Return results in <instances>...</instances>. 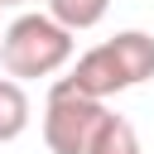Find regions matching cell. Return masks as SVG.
<instances>
[{
    "label": "cell",
    "mask_w": 154,
    "mask_h": 154,
    "mask_svg": "<svg viewBox=\"0 0 154 154\" xmlns=\"http://www.w3.org/2000/svg\"><path fill=\"white\" fill-rule=\"evenodd\" d=\"M0 63H5V77L14 82L53 77L58 67L72 63V34L48 14H19L0 34Z\"/></svg>",
    "instance_id": "6da1fadb"
},
{
    "label": "cell",
    "mask_w": 154,
    "mask_h": 154,
    "mask_svg": "<svg viewBox=\"0 0 154 154\" xmlns=\"http://www.w3.org/2000/svg\"><path fill=\"white\" fill-rule=\"evenodd\" d=\"M111 125V111L106 101H87L67 87H53L48 91V106H43V144L53 154H91L96 140L106 135Z\"/></svg>",
    "instance_id": "7a4b0ae2"
},
{
    "label": "cell",
    "mask_w": 154,
    "mask_h": 154,
    "mask_svg": "<svg viewBox=\"0 0 154 154\" xmlns=\"http://www.w3.org/2000/svg\"><path fill=\"white\" fill-rule=\"evenodd\" d=\"M58 87H67V91H77V96H87V101H106V96L125 91L130 77H125L116 48H111V43H96V48H87V53L77 58L72 77H63Z\"/></svg>",
    "instance_id": "3957f363"
},
{
    "label": "cell",
    "mask_w": 154,
    "mask_h": 154,
    "mask_svg": "<svg viewBox=\"0 0 154 154\" xmlns=\"http://www.w3.org/2000/svg\"><path fill=\"white\" fill-rule=\"evenodd\" d=\"M111 48H116V58H120V67H125V77H130V87H140V82H149L154 77V38L144 34V29H120L116 38H106Z\"/></svg>",
    "instance_id": "277c9868"
},
{
    "label": "cell",
    "mask_w": 154,
    "mask_h": 154,
    "mask_svg": "<svg viewBox=\"0 0 154 154\" xmlns=\"http://www.w3.org/2000/svg\"><path fill=\"white\" fill-rule=\"evenodd\" d=\"M29 91H24V82H14V77H0V144H10V140H19L24 130H29Z\"/></svg>",
    "instance_id": "5b68a950"
},
{
    "label": "cell",
    "mask_w": 154,
    "mask_h": 154,
    "mask_svg": "<svg viewBox=\"0 0 154 154\" xmlns=\"http://www.w3.org/2000/svg\"><path fill=\"white\" fill-rule=\"evenodd\" d=\"M111 0H48V19H58L67 34H82V29H96L106 19Z\"/></svg>",
    "instance_id": "8992f818"
},
{
    "label": "cell",
    "mask_w": 154,
    "mask_h": 154,
    "mask_svg": "<svg viewBox=\"0 0 154 154\" xmlns=\"http://www.w3.org/2000/svg\"><path fill=\"white\" fill-rule=\"evenodd\" d=\"M91 154H140V140H135L130 120L111 116V125H106V135L96 140V149H91Z\"/></svg>",
    "instance_id": "52a82bcc"
},
{
    "label": "cell",
    "mask_w": 154,
    "mask_h": 154,
    "mask_svg": "<svg viewBox=\"0 0 154 154\" xmlns=\"http://www.w3.org/2000/svg\"><path fill=\"white\" fill-rule=\"evenodd\" d=\"M5 5H24V0H5Z\"/></svg>",
    "instance_id": "ba28073f"
},
{
    "label": "cell",
    "mask_w": 154,
    "mask_h": 154,
    "mask_svg": "<svg viewBox=\"0 0 154 154\" xmlns=\"http://www.w3.org/2000/svg\"><path fill=\"white\" fill-rule=\"evenodd\" d=\"M0 10H5V0H0Z\"/></svg>",
    "instance_id": "9c48e42d"
}]
</instances>
